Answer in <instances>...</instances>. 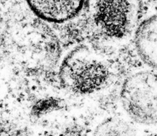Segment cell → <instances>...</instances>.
I'll use <instances>...</instances> for the list:
<instances>
[{"instance_id": "cell-4", "label": "cell", "mask_w": 157, "mask_h": 136, "mask_svg": "<svg viewBox=\"0 0 157 136\" xmlns=\"http://www.w3.org/2000/svg\"><path fill=\"white\" fill-rule=\"evenodd\" d=\"M85 0H27L32 11L44 20L63 23L71 19L82 9Z\"/></svg>"}, {"instance_id": "cell-3", "label": "cell", "mask_w": 157, "mask_h": 136, "mask_svg": "<svg viewBox=\"0 0 157 136\" xmlns=\"http://www.w3.org/2000/svg\"><path fill=\"white\" fill-rule=\"evenodd\" d=\"M123 108L138 123L151 125L156 120V76L140 71L130 76L121 90Z\"/></svg>"}, {"instance_id": "cell-2", "label": "cell", "mask_w": 157, "mask_h": 136, "mask_svg": "<svg viewBox=\"0 0 157 136\" xmlns=\"http://www.w3.org/2000/svg\"><path fill=\"white\" fill-rule=\"evenodd\" d=\"M61 82L78 94H91L102 89L110 77L106 59L88 47L81 46L67 55L60 67Z\"/></svg>"}, {"instance_id": "cell-1", "label": "cell", "mask_w": 157, "mask_h": 136, "mask_svg": "<svg viewBox=\"0 0 157 136\" xmlns=\"http://www.w3.org/2000/svg\"><path fill=\"white\" fill-rule=\"evenodd\" d=\"M83 5L90 30L107 41L131 36L142 14L140 0H85Z\"/></svg>"}, {"instance_id": "cell-6", "label": "cell", "mask_w": 157, "mask_h": 136, "mask_svg": "<svg viewBox=\"0 0 157 136\" xmlns=\"http://www.w3.org/2000/svg\"><path fill=\"white\" fill-rule=\"evenodd\" d=\"M96 136H136L133 128L121 119H111L104 123Z\"/></svg>"}, {"instance_id": "cell-5", "label": "cell", "mask_w": 157, "mask_h": 136, "mask_svg": "<svg viewBox=\"0 0 157 136\" xmlns=\"http://www.w3.org/2000/svg\"><path fill=\"white\" fill-rule=\"evenodd\" d=\"M135 44L138 54L146 64L156 66V17L148 18L137 28Z\"/></svg>"}]
</instances>
